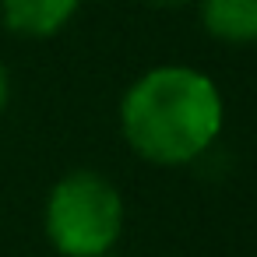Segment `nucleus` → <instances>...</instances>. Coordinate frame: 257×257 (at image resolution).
Returning a JSON list of instances; mask_svg holds the SVG:
<instances>
[{"instance_id": "obj_1", "label": "nucleus", "mask_w": 257, "mask_h": 257, "mask_svg": "<svg viewBox=\"0 0 257 257\" xmlns=\"http://www.w3.org/2000/svg\"><path fill=\"white\" fill-rule=\"evenodd\" d=\"M225 127V102L211 74L187 64H159L131 81L120 99L127 148L162 169L197 162Z\"/></svg>"}, {"instance_id": "obj_2", "label": "nucleus", "mask_w": 257, "mask_h": 257, "mask_svg": "<svg viewBox=\"0 0 257 257\" xmlns=\"http://www.w3.org/2000/svg\"><path fill=\"white\" fill-rule=\"evenodd\" d=\"M127 225L120 190L95 169L64 173L43 204V232L60 257H106Z\"/></svg>"}, {"instance_id": "obj_3", "label": "nucleus", "mask_w": 257, "mask_h": 257, "mask_svg": "<svg viewBox=\"0 0 257 257\" xmlns=\"http://www.w3.org/2000/svg\"><path fill=\"white\" fill-rule=\"evenodd\" d=\"M81 0H0V22L22 39H53L71 25Z\"/></svg>"}, {"instance_id": "obj_4", "label": "nucleus", "mask_w": 257, "mask_h": 257, "mask_svg": "<svg viewBox=\"0 0 257 257\" xmlns=\"http://www.w3.org/2000/svg\"><path fill=\"white\" fill-rule=\"evenodd\" d=\"M204 32L225 46H257V0H194Z\"/></svg>"}, {"instance_id": "obj_5", "label": "nucleus", "mask_w": 257, "mask_h": 257, "mask_svg": "<svg viewBox=\"0 0 257 257\" xmlns=\"http://www.w3.org/2000/svg\"><path fill=\"white\" fill-rule=\"evenodd\" d=\"M8 102H11V74H8L4 60H0V116H4Z\"/></svg>"}, {"instance_id": "obj_6", "label": "nucleus", "mask_w": 257, "mask_h": 257, "mask_svg": "<svg viewBox=\"0 0 257 257\" xmlns=\"http://www.w3.org/2000/svg\"><path fill=\"white\" fill-rule=\"evenodd\" d=\"M145 4H152V8H183L190 0H145Z\"/></svg>"}]
</instances>
